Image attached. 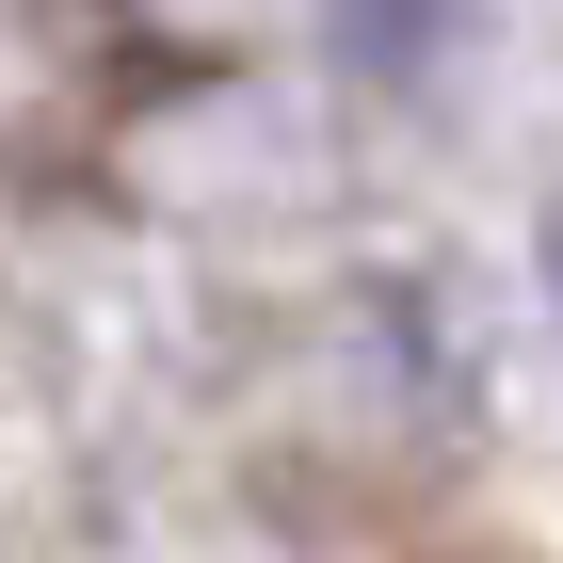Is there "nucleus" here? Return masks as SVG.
<instances>
[{
    "label": "nucleus",
    "instance_id": "obj_1",
    "mask_svg": "<svg viewBox=\"0 0 563 563\" xmlns=\"http://www.w3.org/2000/svg\"><path fill=\"white\" fill-rule=\"evenodd\" d=\"M548 290H563V225H548Z\"/></svg>",
    "mask_w": 563,
    "mask_h": 563
}]
</instances>
